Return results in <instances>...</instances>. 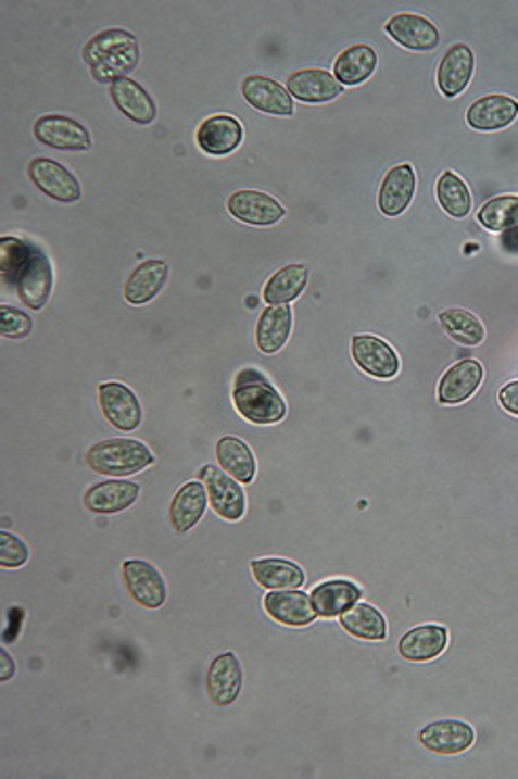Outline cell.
Segmentation results:
<instances>
[{
  "label": "cell",
  "instance_id": "obj_5",
  "mask_svg": "<svg viewBox=\"0 0 518 779\" xmlns=\"http://www.w3.org/2000/svg\"><path fill=\"white\" fill-rule=\"evenodd\" d=\"M11 287H15L20 299L30 310L45 307V303L49 301L51 290H53V269H51L49 259L40 252L39 248L33 250L30 259L24 263V267L20 269V274L15 276Z\"/></svg>",
  "mask_w": 518,
  "mask_h": 779
},
{
  "label": "cell",
  "instance_id": "obj_18",
  "mask_svg": "<svg viewBox=\"0 0 518 779\" xmlns=\"http://www.w3.org/2000/svg\"><path fill=\"white\" fill-rule=\"evenodd\" d=\"M472 75H475V51L468 45L457 42L440 60L439 89L446 98H455L468 87V83L472 81Z\"/></svg>",
  "mask_w": 518,
  "mask_h": 779
},
{
  "label": "cell",
  "instance_id": "obj_22",
  "mask_svg": "<svg viewBox=\"0 0 518 779\" xmlns=\"http://www.w3.org/2000/svg\"><path fill=\"white\" fill-rule=\"evenodd\" d=\"M241 691V665L238 656L233 653L216 656L207 671V695L210 699L225 707L231 705L240 698Z\"/></svg>",
  "mask_w": 518,
  "mask_h": 779
},
{
  "label": "cell",
  "instance_id": "obj_23",
  "mask_svg": "<svg viewBox=\"0 0 518 779\" xmlns=\"http://www.w3.org/2000/svg\"><path fill=\"white\" fill-rule=\"evenodd\" d=\"M111 96L121 113L125 117H129L131 122L140 125L155 122L157 106H155L153 98L149 96V91L140 83H136L129 77L111 83Z\"/></svg>",
  "mask_w": 518,
  "mask_h": 779
},
{
  "label": "cell",
  "instance_id": "obj_33",
  "mask_svg": "<svg viewBox=\"0 0 518 779\" xmlns=\"http://www.w3.org/2000/svg\"><path fill=\"white\" fill-rule=\"evenodd\" d=\"M309 269L305 265H286L278 269L263 290V299L269 305H288L290 301L299 299V294L307 287Z\"/></svg>",
  "mask_w": 518,
  "mask_h": 779
},
{
  "label": "cell",
  "instance_id": "obj_14",
  "mask_svg": "<svg viewBox=\"0 0 518 779\" xmlns=\"http://www.w3.org/2000/svg\"><path fill=\"white\" fill-rule=\"evenodd\" d=\"M286 89L292 98L305 104H324L341 96L343 85L337 81V77L321 68H303L299 73H292L286 83Z\"/></svg>",
  "mask_w": 518,
  "mask_h": 779
},
{
  "label": "cell",
  "instance_id": "obj_24",
  "mask_svg": "<svg viewBox=\"0 0 518 779\" xmlns=\"http://www.w3.org/2000/svg\"><path fill=\"white\" fill-rule=\"evenodd\" d=\"M138 493H140V488L136 483L111 479V481L89 488L83 502L91 513L111 515V513H121V511L129 508L138 500Z\"/></svg>",
  "mask_w": 518,
  "mask_h": 779
},
{
  "label": "cell",
  "instance_id": "obj_13",
  "mask_svg": "<svg viewBox=\"0 0 518 779\" xmlns=\"http://www.w3.org/2000/svg\"><path fill=\"white\" fill-rule=\"evenodd\" d=\"M227 208L238 221L254 227H271L286 214V208L263 191H238L229 198Z\"/></svg>",
  "mask_w": 518,
  "mask_h": 779
},
{
  "label": "cell",
  "instance_id": "obj_1",
  "mask_svg": "<svg viewBox=\"0 0 518 779\" xmlns=\"http://www.w3.org/2000/svg\"><path fill=\"white\" fill-rule=\"evenodd\" d=\"M83 55L98 81L115 83L125 79L127 73L138 66L140 47L131 33L109 28L85 45Z\"/></svg>",
  "mask_w": 518,
  "mask_h": 779
},
{
  "label": "cell",
  "instance_id": "obj_39",
  "mask_svg": "<svg viewBox=\"0 0 518 779\" xmlns=\"http://www.w3.org/2000/svg\"><path fill=\"white\" fill-rule=\"evenodd\" d=\"M33 330V321L28 314L11 307L0 305V332L7 339H24Z\"/></svg>",
  "mask_w": 518,
  "mask_h": 779
},
{
  "label": "cell",
  "instance_id": "obj_15",
  "mask_svg": "<svg viewBox=\"0 0 518 779\" xmlns=\"http://www.w3.org/2000/svg\"><path fill=\"white\" fill-rule=\"evenodd\" d=\"M484 379V369L479 361L468 359L442 375L439 384V401L442 405H459L477 394Z\"/></svg>",
  "mask_w": 518,
  "mask_h": 779
},
{
  "label": "cell",
  "instance_id": "obj_9",
  "mask_svg": "<svg viewBox=\"0 0 518 779\" xmlns=\"http://www.w3.org/2000/svg\"><path fill=\"white\" fill-rule=\"evenodd\" d=\"M35 136L42 145L58 151H87L91 147V136L85 125L64 117V115H45L35 124Z\"/></svg>",
  "mask_w": 518,
  "mask_h": 779
},
{
  "label": "cell",
  "instance_id": "obj_4",
  "mask_svg": "<svg viewBox=\"0 0 518 779\" xmlns=\"http://www.w3.org/2000/svg\"><path fill=\"white\" fill-rule=\"evenodd\" d=\"M200 477L216 515L225 522H240L245 513V495L236 479L218 466H205Z\"/></svg>",
  "mask_w": 518,
  "mask_h": 779
},
{
  "label": "cell",
  "instance_id": "obj_19",
  "mask_svg": "<svg viewBox=\"0 0 518 779\" xmlns=\"http://www.w3.org/2000/svg\"><path fill=\"white\" fill-rule=\"evenodd\" d=\"M419 741L437 754H462L472 747L475 729L464 720H439L419 733Z\"/></svg>",
  "mask_w": 518,
  "mask_h": 779
},
{
  "label": "cell",
  "instance_id": "obj_31",
  "mask_svg": "<svg viewBox=\"0 0 518 779\" xmlns=\"http://www.w3.org/2000/svg\"><path fill=\"white\" fill-rule=\"evenodd\" d=\"M377 68V53L368 45H352L334 60V77L341 85H359L372 77Z\"/></svg>",
  "mask_w": 518,
  "mask_h": 779
},
{
  "label": "cell",
  "instance_id": "obj_3",
  "mask_svg": "<svg viewBox=\"0 0 518 779\" xmlns=\"http://www.w3.org/2000/svg\"><path fill=\"white\" fill-rule=\"evenodd\" d=\"M155 462L153 452L134 439H109L96 443L87 452V464L98 475L106 477H127L144 470Z\"/></svg>",
  "mask_w": 518,
  "mask_h": 779
},
{
  "label": "cell",
  "instance_id": "obj_29",
  "mask_svg": "<svg viewBox=\"0 0 518 779\" xmlns=\"http://www.w3.org/2000/svg\"><path fill=\"white\" fill-rule=\"evenodd\" d=\"M292 332V310L288 305L267 307L256 325V345L263 354L279 352Z\"/></svg>",
  "mask_w": 518,
  "mask_h": 779
},
{
  "label": "cell",
  "instance_id": "obj_27",
  "mask_svg": "<svg viewBox=\"0 0 518 779\" xmlns=\"http://www.w3.org/2000/svg\"><path fill=\"white\" fill-rule=\"evenodd\" d=\"M167 263L153 259V261H144L140 263L134 274L127 278L125 285V299L131 305H144L149 301H153L161 292V288L167 282Z\"/></svg>",
  "mask_w": 518,
  "mask_h": 779
},
{
  "label": "cell",
  "instance_id": "obj_36",
  "mask_svg": "<svg viewBox=\"0 0 518 779\" xmlns=\"http://www.w3.org/2000/svg\"><path fill=\"white\" fill-rule=\"evenodd\" d=\"M444 332L462 345H480L484 341V325L468 310H444L439 316Z\"/></svg>",
  "mask_w": 518,
  "mask_h": 779
},
{
  "label": "cell",
  "instance_id": "obj_35",
  "mask_svg": "<svg viewBox=\"0 0 518 779\" xmlns=\"http://www.w3.org/2000/svg\"><path fill=\"white\" fill-rule=\"evenodd\" d=\"M437 198L442 210L451 214L453 218H466L472 210V193L462 176H457L453 169H446L440 174L437 183Z\"/></svg>",
  "mask_w": 518,
  "mask_h": 779
},
{
  "label": "cell",
  "instance_id": "obj_43",
  "mask_svg": "<svg viewBox=\"0 0 518 779\" xmlns=\"http://www.w3.org/2000/svg\"><path fill=\"white\" fill-rule=\"evenodd\" d=\"M504 248L508 252H518V227L513 231H508V234H504Z\"/></svg>",
  "mask_w": 518,
  "mask_h": 779
},
{
  "label": "cell",
  "instance_id": "obj_16",
  "mask_svg": "<svg viewBox=\"0 0 518 779\" xmlns=\"http://www.w3.org/2000/svg\"><path fill=\"white\" fill-rule=\"evenodd\" d=\"M243 140V127L233 115H212L198 129L201 151L214 158L233 153Z\"/></svg>",
  "mask_w": 518,
  "mask_h": 779
},
{
  "label": "cell",
  "instance_id": "obj_30",
  "mask_svg": "<svg viewBox=\"0 0 518 779\" xmlns=\"http://www.w3.org/2000/svg\"><path fill=\"white\" fill-rule=\"evenodd\" d=\"M250 568H252V575L256 578V582L271 591H292V589H301L305 585L303 568H299L296 564H292L288 560H278V557L254 560Z\"/></svg>",
  "mask_w": 518,
  "mask_h": 779
},
{
  "label": "cell",
  "instance_id": "obj_8",
  "mask_svg": "<svg viewBox=\"0 0 518 779\" xmlns=\"http://www.w3.org/2000/svg\"><path fill=\"white\" fill-rule=\"evenodd\" d=\"M123 578H125L127 591L140 606H144L149 611H157L165 604V598H167L165 580L160 575V570L155 566H151L149 562L127 560L123 564Z\"/></svg>",
  "mask_w": 518,
  "mask_h": 779
},
{
  "label": "cell",
  "instance_id": "obj_26",
  "mask_svg": "<svg viewBox=\"0 0 518 779\" xmlns=\"http://www.w3.org/2000/svg\"><path fill=\"white\" fill-rule=\"evenodd\" d=\"M446 640H448V633H446L444 627H440V625H421V627L410 629L400 640V655L404 656L406 661H413V663L434 661L437 656L444 653Z\"/></svg>",
  "mask_w": 518,
  "mask_h": 779
},
{
  "label": "cell",
  "instance_id": "obj_40",
  "mask_svg": "<svg viewBox=\"0 0 518 779\" xmlns=\"http://www.w3.org/2000/svg\"><path fill=\"white\" fill-rule=\"evenodd\" d=\"M30 553L28 546L22 542V538L13 533H0V564L2 568H20L28 562Z\"/></svg>",
  "mask_w": 518,
  "mask_h": 779
},
{
  "label": "cell",
  "instance_id": "obj_32",
  "mask_svg": "<svg viewBox=\"0 0 518 779\" xmlns=\"http://www.w3.org/2000/svg\"><path fill=\"white\" fill-rule=\"evenodd\" d=\"M220 468L240 483H252L256 475V460L240 437H223L216 445Z\"/></svg>",
  "mask_w": 518,
  "mask_h": 779
},
{
  "label": "cell",
  "instance_id": "obj_21",
  "mask_svg": "<svg viewBox=\"0 0 518 779\" xmlns=\"http://www.w3.org/2000/svg\"><path fill=\"white\" fill-rule=\"evenodd\" d=\"M265 611L274 620H278L281 625H288V627H307L318 616V613L314 611L312 598L301 593L299 589L267 593Z\"/></svg>",
  "mask_w": 518,
  "mask_h": 779
},
{
  "label": "cell",
  "instance_id": "obj_28",
  "mask_svg": "<svg viewBox=\"0 0 518 779\" xmlns=\"http://www.w3.org/2000/svg\"><path fill=\"white\" fill-rule=\"evenodd\" d=\"M207 504V492L205 486L200 481L185 483L172 500L169 506V519L176 532H189L193 526H198Z\"/></svg>",
  "mask_w": 518,
  "mask_h": 779
},
{
  "label": "cell",
  "instance_id": "obj_42",
  "mask_svg": "<svg viewBox=\"0 0 518 779\" xmlns=\"http://www.w3.org/2000/svg\"><path fill=\"white\" fill-rule=\"evenodd\" d=\"M0 658H2L0 680H2V682H7V680H9V678H13V674H15V663H13V658L9 656L7 651H0Z\"/></svg>",
  "mask_w": 518,
  "mask_h": 779
},
{
  "label": "cell",
  "instance_id": "obj_7",
  "mask_svg": "<svg viewBox=\"0 0 518 779\" xmlns=\"http://www.w3.org/2000/svg\"><path fill=\"white\" fill-rule=\"evenodd\" d=\"M352 354L359 369L377 379H392L400 373L396 350L377 335H356L352 339Z\"/></svg>",
  "mask_w": 518,
  "mask_h": 779
},
{
  "label": "cell",
  "instance_id": "obj_6",
  "mask_svg": "<svg viewBox=\"0 0 518 779\" xmlns=\"http://www.w3.org/2000/svg\"><path fill=\"white\" fill-rule=\"evenodd\" d=\"M28 174L40 191L45 196H49L51 200L62 202V204L79 202L80 193H83L79 180L64 165L58 164L53 160H47V158H37L30 162Z\"/></svg>",
  "mask_w": 518,
  "mask_h": 779
},
{
  "label": "cell",
  "instance_id": "obj_41",
  "mask_svg": "<svg viewBox=\"0 0 518 779\" xmlns=\"http://www.w3.org/2000/svg\"><path fill=\"white\" fill-rule=\"evenodd\" d=\"M500 405L508 413L518 415V379L517 381H510L506 384L502 390H500Z\"/></svg>",
  "mask_w": 518,
  "mask_h": 779
},
{
  "label": "cell",
  "instance_id": "obj_11",
  "mask_svg": "<svg viewBox=\"0 0 518 779\" xmlns=\"http://www.w3.org/2000/svg\"><path fill=\"white\" fill-rule=\"evenodd\" d=\"M241 93L245 102L261 113L278 115V117H290L294 113V102L290 91L274 79L250 75L241 83Z\"/></svg>",
  "mask_w": 518,
  "mask_h": 779
},
{
  "label": "cell",
  "instance_id": "obj_38",
  "mask_svg": "<svg viewBox=\"0 0 518 779\" xmlns=\"http://www.w3.org/2000/svg\"><path fill=\"white\" fill-rule=\"evenodd\" d=\"M35 247L17 240V238H9L4 236L0 240V269H2V280L4 285H11L15 280V276L20 274V269L24 267V263L30 259Z\"/></svg>",
  "mask_w": 518,
  "mask_h": 779
},
{
  "label": "cell",
  "instance_id": "obj_20",
  "mask_svg": "<svg viewBox=\"0 0 518 779\" xmlns=\"http://www.w3.org/2000/svg\"><path fill=\"white\" fill-rule=\"evenodd\" d=\"M518 117V100L504 96V93H491L479 98L468 109V125L479 131H495L515 124Z\"/></svg>",
  "mask_w": 518,
  "mask_h": 779
},
{
  "label": "cell",
  "instance_id": "obj_12",
  "mask_svg": "<svg viewBox=\"0 0 518 779\" xmlns=\"http://www.w3.org/2000/svg\"><path fill=\"white\" fill-rule=\"evenodd\" d=\"M386 33L410 51H432L440 42L439 28L419 13H399L386 24Z\"/></svg>",
  "mask_w": 518,
  "mask_h": 779
},
{
  "label": "cell",
  "instance_id": "obj_17",
  "mask_svg": "<svg viewBox=\"0 0 518 779\" xmlns=\"http://www.w3.org/2000/svg\"><path fill=\"white\" fill-rule=\"evenodd\" d=\"M417 174L410 164L394 165L379 187V210L386 216H400L415 198Z\"/></svg>",
  "mask_w": 518,
  "mask_h": 779
},
{
  "label": "cell",
  "instance_id": "obj_10",
  "mask_svg": "<svg viewBox=\"0 0 518 779\" xmlns=\"http://www.w3.org/2000/svg\"><path fill=\"white\" fill-rule=\"evenodd\" d=\"M100 407L104 417L123 432H131L142 424V407L136 394L119 381L100 386Z\"/></svg>",
  "mask_w": 518,
  "mask_h": 779
},
{
  "label": "cell",
  "instance_id": "obj_37",
  "mask_svg": "<svg viewBox=\"0 0 518 779\" xmlns=\"http://www.w3.org/2000/svg\"><path fill=\"white\" fill-rule=\"evenodd\" d=\"M480 225L493 234H508L518 227V196H500L479 210Z\"/></svg>",
  "mask_w": 518,
  "mask_h": 779
},
{
  "label": "cell",
  "instance_id": "obj_25",
  "mask_svg": "<svg viewBox=\"0 0 518 779\" xmlns=\"http://www.w3.org/2000/svg\"><path fill=\"white\" fill-rule=\"evenodd\" d=\"M359 591L358 585L350 582V580H326L318 585L312 591V604L318 616L324 618H332V616H341L348 613L350 608H354L358 604Z\"/></svg>",
  "mask_w": 518,
  "mask_h": 779
},
{
  "label": "cell",
  "instance_id": "obj_34",
  "mask_svg": "<svg viewBox=\"0 0 518 779\" xmlns=\"http://www.w3.org/2000/svg\"><path fill=\"white\" fill-rule=\"evenodd\" d=\"M341 625L348 633L359 640L381 642L388 638V620L375 606L356 604L348 613L341 615Z\"/></svg>",
  "mask_w": 518,
  "mask_h": 779
},
{
  "label": "cell",
  "instance_id": "obj_2",
  "mask_svg": "<svg viewBox=\"0 0 518 779\" xmlns=\"http://www.w3.org/2000/svg\"><path fill=\"white\" fill-rule=\"evenodd\" d=\"M233 403L243 419L271 426L286 417V401L281 399L274 384L256 369H243L236 377Z\"/></svg>",
  "mask_w": 518,
  "mask_h": 779
}]
</instances>
